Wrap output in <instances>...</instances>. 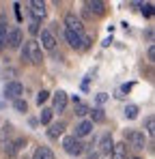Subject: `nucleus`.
<instances>
[{"label":"nucleus","instance_id":"obj_15","mask_svg":"<svg viewBox=\"0 0 155 159\" xmlns=\"http://www.w3.org/2000/svg\"><path fill=\"white\" fill-rule=\"evenodd\" d=\"M110 159H127V144H125V142L114 144V148H112V153H110Z\"/></svg>","mask_w":155,"mask_h":159},{"label":"nucleus","instance_id":"obj_31","mask_svg":"<svg viewBox=\"0 0 155 159\" xmlns=\"http://www.w3.org/2000/svg\"><path fill=\"white\" fill-rule=\"evenodd\" d=\"M127 159H140V157H127Z\"/></svg>","mask_w":155,"mask_h":159},{"label":"nucleus","instance_id":"obj_30","mask_svg":"<svg viewBox=\"0 0 155 159\" xmlns=\"http://www.w3.org/2000/svg\"><path fill=\"white\" fill-rule=\"evenodd\" d=\"M97 157H99L97 153H91V155H88V159H97Z\"/></svg>","mask_w":155,"mask_h":159},{"label":"nucleus","instance_id":"obj_19","mask_svg":"<svg viewBox=\"0 0 155 159\" xmlns=\"http://www.w3.org/2000/svg\"><path fill=\"white\" fill-rule=\"evenodd\" d=\"M52 114H54V112H52L50 107H43V110H41V116H39L41 125H50L52 123Z\"/></svg>","mask_w":155,"mask_h":159},{"label":"nucleus","instance_id":"obj_29","mask_svg":"<svg viewBox=\"0 0 155 159\" xmlns=\"http://www.w3.org/2000/svg\"><path fill=\"white\" fill-rule=\"evenodd\" d=\"M106 99H108V97H106V93L97 95V103H106Z\"/></svg>","mask_w":155,"mask_h":159},{"label":"nucleus","instance_id":"obj_27","mask_svg":"<svg viewBox=\"0 0 155 159\" xmlns=\"http://www.w3.org/2000/svg\"><path fill=\"white\" fill-rule=\"evenodd\" d=\"M142 13H144L147 17H151V15H153V4H151V2H149V4H144V9H142Z\"/></svg>","mask_w":155,"mask_h":159},{"label":"nucleus","instance_id":"obj_7","mask_svg":"<svg viewBox=\"0 0 155 159\" xmlns=\"http://www.w3.org/2000/svg\"><path fill=\"white\" fill-rule=\"evenodd\" d=\"M84 7H86V15H91V17L106 15V2H101V0H88V2H84Z\"/></svg>","mask_w":155,"mask_h":159},{"label":"nucleus","instance_id":"obj_8","mask_svg":"<svg viewBox=\"0 0 155 159\" xmlns=\"http://www.w3.org/2000/svg\"><path fill=\"white\" fill-rule=\"evenodd\" d=\"M22 43H24V32H22L20 28L9 30V34H7V45H9V50H17Z\"/></svg>","mask_w":155,"mask_h":159},{"label":"nucleus","instance_id":"obj_13","mask_svg":"<svg viewBox=\"0 0 155 159\" xmlns=\"http://www.w3.org/2000/svg\"><path fill=\"white\" fill-rule=\"evenodd\" d=\"M65 107H67V93L65 90H58L54 95V110L52 112H65Z\"/></svg>","mask_w":155,"mask_h":159},{"label":"nucleus","instance_id":"obj_10","mask_svg":"<svg viewBox=\"0 0 155 159\" xmlns=\"http://www.w3.org/2000/svg\"><path fill=\"white\" fill-rule=\"evenodd\" d=\"M39 34H41V45H43V50H54V48H56V37L52 34L48 28H45V30H39Z\"/></svg>","mask_w":155,"mask_h":159},{"label":"nucleus","instance_id":"obj_22","mask_svg":"<svg viewBox=\"0 0 155 159\" xmlns=\"http://www.w3.org/2000/svg\"><path fill=\"white\" fill-rule=\"evenodd\" d=\"M88 112H91V107L86 106V103H82V101L76 103V114H78V116H86Z\"/></svg>","mask_w":155,"mask_h":159},{"label":"nucleus","instance_id":"obj_4","mask_svg":"<svg viewBox=\"0 0 155 159\" xmlns=\"http://www.w3.org/2000/svg\"><path fill=\"white\" fill-rule=\"evenodd\" d=\"M125 144H129L136 151H142L147 146V138H144V133L138 131V129H129V131H125Z\"/></svg>","mask_w":155,"mask_h":159},{"label":"nucleus","instance_id":"obj_3","mask_svg":"<svg viewBox=\"0 0 155 159\" xmlns=\"http://www.w3.org/2000/svg\"><path fill=\"white\" fill-rule=\"evenodd\" d=\"M84 146H86V144H82L76 135H65V138H63V148H65V153L71 155V157L82 155V153H84Z\"/></svg>","mask_w":155,"mask_h":159},{"label":"nucleus","instance_id":"obj_21","mask_svg":"<svg viewBox=\"0 0 155 159\" xmlns=\"http://www.w3.org/2000/svg\"><path fill=\"white\" fill-rule=\"evenodd\" d=\"M7 34H9V30H7V24H4V22H0V50L7 45Z\"/></svg>","mask_w":155,"mask_h":159},{"label":"nucleus","instance_id":"obj_9","mask_svg":"<svg viewBox=\"0 0 155 159\" xmlns=\"http://www.w3.org/2000/svg\"><path fill=\"white\" fill-rule=\"evenodd\" d=\"M65 26H67V30H73V32H84L82 20L78 17L76 13H67L65 15Z\"/></svg>","mask_w":155,"mask_h":159},{"label":"nucleus","instance_id":"obj_6","mask_svg":"<svg viewBox=\"0 0 155 159\" xmlns=\"http://www.w3.org/2000/svg\"><path fill=\"white\" fill-rule=\"evenodd\" d=\"M22 93H24L22 82H15V80H13V82H7V84H4V97H7V99H13V101H15V99L22 97Z\"/></svg>","mask_w":155,"mask_h":159},{"label":"nucleus","instance_id":"obj_1","mask_svg":"<svg viewBox=\"0 0 155 159\" xmlns=\"http://www.w3.org/2000/svg\"><path fill=\"white\" fill-rule=\"evenodd\" d=\"M22 60H28L30 65H41L43 54H41V45L35 39H28L22 48Z\"/></svg>","mask_w":155,"mask_h":159},{"label":"nucleus","instance_id":"obj_28","mask_svg":"<svg viewBox=\"0 0 155 159\" xmlns=\"http://www.w3.org/2000/svg\"><path fill=\"white\" fill-rule=\"evenodd\" d=\"M147 56H149V60H151V62L155 60V48H153V45L149 48V54H147Z\"/></svg>","mask_w":155,"mask_h":159},{"label":"nucleus","instance_id":"obj_14","mask_svg":"<svg viewBox=\"0 0 155 159\" xmlns=\"http://www.w3.org/2000/svg\"><path fill=\"white\" fill-rule=\"evenodd\" d=\"M88 133H93V123L91 120H82V123H78L76 125V138H86Z\"/></svg>","mask_w":155,"mask_h":159},{"label":"nucleus","instance_id":"obj_26","mask_svg":"<svg viewBox=\"0 0 155 159\" xmlns=\"http://www.w3.org/2000/svg\"><path fill=\"white\" fill-rule=\"evenodd\" d=\"M28 32H30V34H39V24H37V22H30V24H28Z\"/></svg>","mask_w":155,"mask_h":159},{"label":"nucleus","instance_id":"obj_12","mask_svg":"<svg viewBox=\"0 0 155 159\" xmlns=\"http://www.w3.org/2000/svg\"><path fill=\"white\" fill-rule=\"evenodd\" d=\"M24 146H26V140H24V138H20V140H15V142H7L4 153H7V157H15V153H17L20 148H24Z\"/></svg>","mask_w":155,"mask_h":159},{"label":"nucleus","instance_id":"obj_16","mask_svg":"<svg viewBox=\"0 0 155 159\" xmlns=\"http://www.w3.org/2000/svg\"><path fill=\"white\" fill-rule=\"evenodd\" d=\"M32 159H54V153H52V148H48V146H39L35 151Z\"/></svg>","mask_w":155,"mask_h":159},{"label":"nucleus","instance_id":"obj_18","mask_svg":"<svg viewBox=\"0 0 155 159\" xmlns=\"http://www.w3.org/2000/svg\"><path fill=\"white\" fill-rule=\"evenodd\" d=\"M106 120V114H103L101 107H95V110H91V123L95 125V123H103Z\"/></svg>","mask_w":155,"mask_h":159},{"label":"nucleus","instance_id":"obj_25","mask_svg":"<svg viewBox=\"0 0 155 159\" xmlns=\"http://www.w3.org/2000/svg\"><path fill=\"white\" fill-rule=\"evenodd\" d=\"M48 97H50V93H48V90H39V95H37V106L45 103V101H48Z\"/></svg>","mask_w":155,"mask_h":159},{"label":"nucleus","instance_id":"obj_20","mask_svg":"<svg viewBox=\"0 0 155 159\" xmlns=\"http://www.w3.org/2000/svg\"><path fill=\"white\" fill-rule=\"evenodd\" d=\"M138 112H140V107H138V106H134V103H129V106L125 107V118L134 120V118L138 116Z\"/></svg>","mask_w":155,"mask_h":159},{"label":"nucleus","instance_id":"obj_17","mask_svg":"<svg viewBox=\"0 0 155 159\" xmlns=\"http://www.w3.org/2000/svg\"><path fill=\"white\" fill-rule=\"evenodd\" d=\"M65 127H67V125H65L63 120H60V123H54V125H50V131H48V135H50V138H58L60 133L65 131Z\"/></svg>","mask_w":155,"mask_h":159},{"label":"nucleus","instance_id":"obj_2","mask_svg":"<svg viewBox=\"0 0 155 159\" xmlns=\"http://www.w3.org/2000/svg\"><path fill=\"white\" fill-rule=\"evenodd\" d=\"M65 39L69 41V45H71L73 50H80V52H84V50H88V48H91V37H88V34H84V32L65 30Z\"/></svg>","mask_w":155,"mask_h":159},{"label":"nucleus","instance_id":"obj_23","mask_svg":"<svg viewBox=\"0 0 155 159\" xmlns=\"http://www.w3.org/2000/svg\"><path fill=\"white\" fill-rule=\"evenodd\" d=\"M13 107H15L17 112H26V110H28V103H26V99L20 97V99H15V101H13Z\"/></svg>","mask_w":155,"mask_h":159},{"label":"nucleus","instance_id":"obj_24","mask_svg":"<svg viewBox=\"0 0 155 159\" xmlns=\"http://www.w3.org/2000/svg\"><path fill=\"white\" fill-rule=\"evenodd\" d=\"M147 133L155 135V118L153 116H147Z\"/></svg>","mask_w":155,"mask_h":159},{"label":"nucleus","instance_id":"obj_5","mask_svg":"<svg viewBox=\"0 0 155 159\" xmlns=\"http://www.w3.org/2000/svg\"><path fill=\"white\" fill-rule=\"evenodd\" d=\"M28 7H30V15H32V22H41L45 15H48V9H45V2H41V0H32V2H28Z\"/></svg>","mask_w":155,"mask_h":159},{"label":"nucleus","instance_id":"obj_11","mask_svg":"<svg viewBox=\"0 0 155 159\" xmlns=\"http://www.w3.org/2000/svg\"><path fill=\"white\" fill-rule=\"evenodd\" d=\"M112 148H114V140H112V135H110V133H103L101 140H99V153H101V155H110Z\"/></svg>","mask_w":155,"mask_h":159}]
</instances>
